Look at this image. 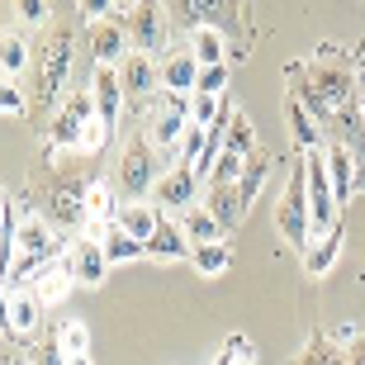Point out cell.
<instances>
[{"instance_id": "obj_44", "label": "cell", "mask_w": 365, "mask_h": 365, "mask_svg": "<svg viewBox=\"0 0 365 365\" xmlns=\"http://www.w3.org/2000/svg\"><path fill=\"white\" fill-rule=\"evenodd\" d=\"M242 341H247V337H232L228 346L218 351V361H214V365H232V361H237V351H242Z\"/></svg>"}, {"instance_id": "obj_14", "label": "cell", "mask_w": 365, "mask_h": 365, "mask_svg": "<svg viewBox=\"0 0 365 365\" xmlns=\"http://www.w3.org/2000/svg\"><path fill=\"white\" fill-rule=\"evenodd\" d=\"M86 232H91V237H100V247H105L109 266H119V261H138L143 252H148V247L138 242L133 232H123L119 223H114V218H109V223H91Z\"/></svg>"}, {"instance_id": "obj_33", "label": "cell", "mask_w": 365, "mask_h": 365, "mask_svg": "<svg viewBox=\"0 0 365 365\" xmlns=\"http://www.w3.org/2000/svg\"><path fill=\"white\" fill-rule=\"evenodd\" d=\"M223 148L237 152V157L257 152V133H252V119H247V114H237V119L228 123V138H223Z\"/></svg>"}, {"instance_id": "obj_27", "label": "cell", "mask_w": 365, "mask_h": 365, "mask_svg": "<svg viewBox=\"0 0 365 365\" xmlns=\"http://www.w3.org/2000/svg\"><path fill=\"white\" fill-rule=\"evenodd\" d=\"M48 209H53L57 223H67V228H76L86 218V185H57L53 200H48Z\"/></svg>"}, {"instance_id": "obj_18", "label": "cell", "mask_w": 365, "mask_h": 365, "mask_svg": "<svg viewBox=\"0 0 365 365\" xmlns=\"http://www.w3.org/2000/svg\"><path fill=\"white\" fill-rule=\"evenodd\" d=\"M204 209L223 223V232H232L237 223H242V214H247V204H242V195H237V185H209V190H204Z\"/></svg>"}, {"instance_id": "obj_2", "label": "cell", "mask_w": 365, "mask_h": 365, "mask_svg": "<svg viewBox=\"0 0 365 365\" xmlns=\"http://www.w3.org/2000/svg\"><path fill=\"white\" fill-rule=\"evenodd\" d=\"M275 228H280V237L294 247V252L309 247V176H304V157L294 162V171L284 180L280 209H275Z\"/></svg>"}, {"instance_id": "obj_9", "label": "cell", "mask_w": 365, "mask_h": 365, "mask_svg": "<svg viewBox=\"0 0 365 365\" xmlns=\"http://www.w3.org/2000/svg\"><path fill=\"white\" fill-rule=\"evenodd\" d=\"M38 327H43V299L34 289H10V332L5 337L14 346H38Z\"/></svg>"}, {"instance_id": "obj_19", "label": "cell", "mask_w": 365, "mask_h": 365, "mask_svg": "<svg viewBox=\"0 0 365 365\" xmlns=\"http://www.w3.org/2000/svg\"><path fill=\"white\" fill-rule=\"evenodd\" d=\"M337 252H341V223L332 232H323V237H309V247H304V271H309L313 280H323V275L337 266Z\"/></svg>"}, {"instance_id": "obj_29", "label": "cell", "mask_w": 365, "mask_h": 365, "mask_svg": "<svg viewBox=\"0 0 365 365\" xmlns=\"http://www.w3.org/2000/svg\"><path fill=\"white\" fill-rule=\"evenodd\" d=\"M114 195H119V185L86 180V218H91V223H109V218H119V209H114Z\"/></svg>"}, {"instance_id": "obj_3", "label": "cell", "mask_w": 365, "mask_h": 365, "mask_svg": "<svg viewBox=\"0 0 365 365\" xmlns=\"http://www.w3.org/2000/svg\"><path fill=\"white\" fill-rule=\"evenodd\" d=\"M157 148H152L148 138H133L128 148H123V162H119V176H114V185H119V195L128 204L148 200L152 190H157Z\"/></svg>"}, {"instance_id": "obj_26", "label": "cell", "mask_w": 365, "mask_h": 365, "mask_svg": "<svg viewBox=\"0 0 365 365\" xmlns=\"http://www.w3.org/2000/svg\"><path fill=\"white\" fill-rule=\"evenodd\" d=\"M266 171H271V152H247L242 157V176H237V195H242V204L252 209L261 195V185H266Z\"/></svg>"}, {"instance_id": "obj_31", "label": "cell", "mask_w": 365, "mask_h": 365, "mask_svg": "<svg viewBox=\"0 0 365 365\" xmlns=\"http://www.w3.org/2000/svg\"><path fill=\"white\" fill-rule=\"evenodd\" d=\"M190 261L200 275H223L232 266V252L223 242H204V247H190Z\"/></svg>"}, {"instance_id": "obj_11", "label": "cell", "mask_w": 365, "mask_h": 365, "mask_svg": "<svg viewBox=\"0 0 365 365\" xmlns=\"http://www.w3.org/2000/svg\"><path fill=\"white\" fill-rule=\"evenodd\" d=\"M128 53H133V43H128L123 19H95L91 24V57L95 62L100 67H119Z\"/></svg>"}, {"instance_id": "obj_22", "label": "cell", "mask_w": 365, "mask_h": 365, "mask_svg": "<svg viewBox=\"0 0 365 365\" xmlns=\"http://www.w3.org/2000/svg\"><path fill=\"white\" fill-rule=\"evenodd\" d=\"M200 62H195V57L190 53H171L162 62V86L166 91H176V95H195V86H200Z\"/></svg>"}, {"instance_id": "obj_17", "label": "cell", "mask_w": 365, "mask_h": 365, "mask_svg": "<svg viewBox=\"0 0 365 365\" xmlns=\"http://www.w3.org/2000/svg\"><path fill=\"white\" fill-rule=\"evenodd\" d=\"M284 123H289V133H294L299 152H313V148H323V133H318V119H313L309 109H304V100H299L294 91L284 95Z\"/></svg>"}, {"instance_id": "obj_13", "label": "cell", "mask_w": 365, "mask_h": 365, "mask_svg": "<svg viewBox=\"0 0 365 365\" xmlns=\"http://www.w3.org/2000/svg\"><path fill=\"white\" fill-rule=\"evenodd\" d=\"M119 81H123V95H128V100H148L152 86L162 81V67H157L148 53H128L119 62Z\"/></svg>"}, {"instance_id": "obj_6", "label": "cell", "mask_w": 365, "mask_h": 365, "mask_svg": "<svg viewBox=\"0 0 365 365\" xmlns=\"http://www.w3.org/2000/svg\"><path fill=\"white\" fill-rule=\"evenodd\" d=\"M123 29H128L133 53H148L152 57L166 43V5H162V0H143V5H133L128 19H123Z\"/></svg>"}, {"instance_id": "obj_4", "label": "cell", "mask_w": 365, "mask_h": 365, "mask_svg": "<svg viewBox=\"0 0 365 365\" xmlns=\"http://www.w3.org/2000/svg\"><path fill=\"white\" fill-rule=\"evenodd\" d=\"M166 10L176 19L180 29H218V34H228V29L242 24V0H166Z\"/></svg>"}, {"instance_id": "obj_32", "label": "cell", "mask_w": 365, "mask_h": 365, "mask_svg": "<svg viewBox=\"0 0 365 365\" xmlns=\"http://www.w3.org/2000/svg\"><path fill=\"white\" fill-rule=\"evenodd\" d=\"M57 341H62V351H67V356H91V327H86L81 318L57 323Z\"/></svg>"}, {"instance_id": "obj_28", "label": "cell", "mask_w": 365, "mask_h": 365, "mask_svg": "<svg viewBox=\"0 0 365 365\" xmlns=\"http://www.w3.org/2000/svg\"><path fill=\"white\" fill-rule=\"evenodd\" d=\"M190 57L200 67H218V62H228V38L218 29H195L190 34Z\"/></svg>"}, {"instance_id": "obj_23", "label": "cell", "mask_w": 365, "mask_h": 365, "mask_svg": "<svg viewBox=\"0 0 365 365\" xmlns=\"http://www.w3.org/2000/svg\"><path fill=\"white\" fill-rule=\"evenodd\" d=\"M114 223H119L123 232H133L138 242L148 247V237L157 232V223H162V209H157V204H148V200H138V204H123Z\"/></svg>"}, {"instance_id": "obj_47", "label": "cell", "mask_w": 365, "mask_h": 365, "mask_svg": "<svg viewBox=\"0 0 365 365\" xmlns=\"http://www.w3.org/2000/svg\"><path fill=\"white\" fill-rule=\"evenodd\" d=\"M114 5H123V10H133V5H143V0H114Z\"/></svg>"}, {"instance_id": "obj_36", "label": "cell", "mask_w": 365, "mask_h": 365, "mask_svg": "<svg viewBox=\"0 0 365 365\" xmlns=\"http://www.w3.org/2000/svg\"><path fill=\"white\" fill-rule=\"evenodd\" d=\"M237 176H242V157L223 148V157H218V166H214V176H209V185H237Z\"/></svg>"}, {"instance_id": "obj_43", "label": "cell", "mask_w": 365, "mask_h": 365, "mask_svg": "<svg viewBox=\"0 0 365 365\" xmlns=\"http://www.w3.org/2000/svg\"><path fill=\"white\" fill-rule=\"evenodd\" d=\"M14 223H19V218H14V209H10V195L0 190V237H5V232H14Z\"/></svg>"}, {"instance_id": "obj_34", "label": "cell", "mask_w": 365, "mask_h": 365, "mask_svg": "<svg viewBox=\"0 0 365 365\" xmlns=\"http://www.w3.org/2000/svg\"><path fill=\"white\" fill-rule=\"evenodd\" d=\"M204 138H209V128H200V123H190L185 133H180V148H176V166H195L204 152Z\"/></svg>"}, {"instance_id": "obj_8", "label": "cell", "mask_w": 365, "mask_h": 365, "mask_svg": "<svg viewBox=\"0 0 365 365\" xmlns=\"http://www.w3.org/2000/svg\"><path fill=\"white\" fill-rule=\"evenodd\" d=\"M91 100H95V119L105 123L109 133H119V114H123V105H128L123 81H119V67H95Z\"/></svg>"}, {"instance_id": "obj_7", "label": "cell", "mask_w": 365, "mask_h": 365, "mask_svg": "<svg viewBox=\"0 0 365 365\" xmlns=\"http://www.w3.org/2000/svg\"><path fill=\"white\" fill-rule=\"evenodd\" d=\"M14 257H29L34 266H53V261H62V237L43 218H19V228H14Z\"/></svg>"}, {"instance_id": "obj_10", "label": "cell", "mask_w": 365, "mask_h": 365, "mask_svg": "<svg viewBox=\"0 0 365 365\" xmlns=\"http://www.w3.org/2000/svg\"><path fill=\"white\" fill-rule=\"evenodd\" d=\"M67 261H71V275H76V284H86V289L105 284V275H109V257H105V247H100V237L81 232V237H76V247L67 252Z\"/></svg>"}, {"instance_id": "obj_24", "label": "cell", "mask_w": 365, "mask_h": 365, "mask_svg": "<svg viewBox=\"0 0 365 365\" xmlns=\"http://www.w3.org/2000/svg\"><path fill=\"white\" fill-rule=\"evenodd\" d=\"M180 228H185V237H190V247H204V242H223L228 232H223V223H218L204 204H190L185 214H180Z\"/></svg>"}, {"instance_id": "obj_38", "label": "cell", "mask_w": 365, "mask_h": 365, "mask_svg": "<svg viewBox=\"0 0 365 365\" xmlns=\"http://www.w3.org/2000/svg\"><path fill=\"white\" fill-rule=\"evenodd\" d=\"M0 114H14V119L29 114V100H24V91H19L14 81H0Z\"/></svg>"}, {"instance_id": "obj_37", "label": "cell", "mask_w": 365, "mask_h": 365, "mask_svg": "<svg viewBox=\"0 0 365 365\" xmlns=\"http://www.w3.org/2000/svg\"><path fill=\"white\" fill-rule=\"evenodd\" d=\"M228 91V62H218V67H204L200 71V86H195V95H223Z\"/></svg>"}, {"instance_id": "obj_39", "label": "cell", "mask_w": 365, "mask_h": 365, "mask_svg": "<svg viewBox=\"0 0 365 365\" xmlns=\"http://www.w3.org/2000/svg\"><path fill=\"white\" fill-rule=\"evenodd\" d=\"M327 361H332V346H327L323 337H313V341H309V346H304V351H299L289 365H327Z\"/></svg>"}, {"instance_id": "obj_30", "label": "cell", "mask_w": 365, "mask_h": 365, "mask_svg": "<svg viewBox=\"0 0 365 365\" xmlns=\"http://www.w3.org/2000/svg\"><path fill=\"white\" fill-rule=\"evenodd\" d=\"M34 67V53H29V43L19 38V34H0V71L5 76H24V71Z\"/></svg>"}, {"instance_id": "obj_25", "label": "cell", "mask_w": 365, "mask_h": 365, "mask_svg": "<svg viewBox=\"0 0 365 365\" xmlns=\"http://www.w3.org/2000/svg\"><path fill=\"white\" fill-rule=\"evenodd\" d=\"M284 76H289V91H294L299 100H304V109H309V114H313L318 123L337 119V114H332V105H327L323 95H318V86L309 81V71H304V67H294V62H289V67H284Z\"/></svg>"}, {"instance_id": "obj_45", "label": "cell", "mask_w": 365, "mask_h": 365, "mask_svg": "<svg viewBox=\"0 0 365 365\" xmlns=\"http://www.w3.org/2000/svg\"><path fill=\"white\" fill-rule=\"evenodd\" d=\"M232 365H257V356H252V346H247V341H242V351H237V361H232Z\"/></svg>"}, {"instance_id": "obj_35", "label": "cell", "mask_w": 365, "mask_h": 365, "mask_svg": "<svg viewBox=\"0 0 365 365\" xmlns=\"http://www.w3.org/2000/svg\"><path fill=\"white\" fill-rule=\"evenodd\" d=\"M218 105H223V95H190V123L209 128L218 119Z\"/></svg>"}, {"instance_id": "obj_20", "label": "cell", "mask_w": 365, "mask_h": 365, "mask_svg": "<svg viewBox=\"0 0 365 365\" xmlns=\"http://www.w3.org/2000/svg\"><path fill=\"white\" fill-rule=\"evenodd\" d=\"M190 128V109H157V119H152V133H148V143L152 148H162V152H171L176 157V148H180V133Z\"/></svg>"}, {"instance_id": "obj_15", "label": "cell", "mask_w": 365, "mask_h": 365, "mask_svg": "<svg viewBox=\"0 0 365 365\" xmlns=\"http://www.w3.org/2000/svg\"><path fill=\"white\" fill-rule=\"evenodd\" d=\"M327 176H332V200H337V209H346V200H351L356 190V157L341 143H327Z\"/></svg>"}, {"instance_id": "obj_16", "label": "cell", "mask_w": 365, "mask_h": 365, "mask_svg": "<svg viewBox=\"0 0 365 365\" xmlns=\"http://www.w3.org/2000/svg\"><path fill=\"white\" fill-rule=\"evenodd\" d=\"M148 257H157V261H176V257H190V237H185V228H180V218L162 214V223H157V232L148 237Z\"/></svg>"}, {"instance_id": "obj_40", "label": "cell", "mask_w": 365, "mask_h": 365, "mask_svg": "<svg viewBox=\"0 0 365 365\" xmlns=\"http://www.w3.org/2000/svg\"><path fill=\"white\" fill-rule=\"evenodd\" d=\"M34 361H38V365H67V351H62V341H57V337H48V341L34 346Z\"/></svg>"}, {"instance_id": "obj_21", "label": "cell", "mask_w": 365, "mask_h": 365, "mask_svg": "<svg viewBox=\"0 0 365 365\" xmlns=\"http://www.w3.org/2000/svg\"><path fill=\"white\" fill-rule=\"evenodd\" d=\"M71 284H76V275H71V261L62 257V261H53V266H48L38 280L29 284V289H34V294L43 299V309H48V304H62V299L71 294Z\"/></svg>"}, {"instance_id": "obj_42", "label": "cell", "mask_w": 365, "mask_h": 365, "mask_svg": "<svg viewBox=\"0 0 365 365\" xmlns=\"http://www.w3.org/2000/svg\"><path fill=\"white\" fill-rule=\"evenodd\" d=\"M109 10H114V0H81L86 19H109Z\"/></svg>"}, {"instance_id": "obj_46", "label": "cell", "mask_w": 365, "mask_h": 365, "mask_svg": "<svg viewBox=\"0 0 365 365\" xmlns=\"http://www.w3.org/2000/svg\"><path fill=\"white\" fill-rule=\"evenodd\" d=\"M67 365H95L91 356H67Z\"/></svg>"}, {"instance_id": "obj_12", "label": "cell", "mask_w": 365, "mask_h": 365, "mask_svg": "<svg viewBox=\"0 0 365 365\" xmlns=\"http://www.w3.org/2000/svg\"><path fill=\"white\" fill-rule=\"evenodd\" d=\"M195 200H200V176H195L190 166H176L171 176L157 180V209H162V214H171V209L185 214Z\"/></svg>"}, {"instance_id": "obj_1", "label": "cell", "mask_w": 365, "mask_h": 365, "mask_svg": "<svg viewBox=\"0 0 365 365\" xmlns=\"http://www.w3.org/2000/svg\"><path fill=\"white\" fill-rule=\"evenodd\" d=\"M34 109H48L57 105V95L67 86V71H71V29L53 24L43 34V43L34 48Z\"/></svg>"}, {"instance_id": "obj_5", "label": "cell", "mask_w": 365, "mask_h": 365, "mask_svg": "<svg viewBox=\"0 0 365 365\" xmlns=\"http://www.w3.org/2000/svg\"><path fill=\"white\" fill-rule=\"evenodd\" d=\"M95 119V100L91 91L86 95H67V105L53 114V123H48V148H81V133H86V123Z\"/></svg>"}, {"instance_id": "obj_41", "label": "cell", "mask_w": 365, "mask_h": 365, "mask_svg": "<svg viewBox=\"0 0 365 365\" xmlns=\"http://www.w3.org/2000/svg\"><path fill=\"white\" fill-rule=\"evenodd\" d=\"M14 14H19L24 24H43V19H48V0H14Z\"/></svg>"}]
</instances>
